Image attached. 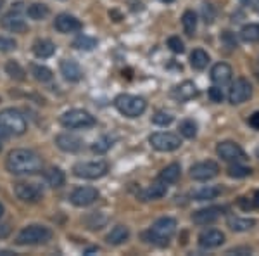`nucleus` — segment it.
Returning a JSON list of instances; mask_svg holds the SVG:
<instances>
[{"label":"nucleus","instance_id":"obj_1","mask_svg":"<svg viewBox=\"0 0 259 256\" xmlns=\"http://www.w3.org/2000/svg\"><path fill=\"white\" fill-rule=\"evenodd\" d=\"M44 168V161L31 149H12L6 158V170L12 175H36Z\"/></svg>","mask_w":259,"mask_h":256},{"label":"nucleus","instance_id":"obj_2","mask_svg":"<svg viewBox=\"0 0 259 256\" xmlns=\"http://www.w3.org/2000/svg\"><path fill=\"white\" fill-rule=\"evenodd\" d=\"M177 232V220L171 216H162L159 220H156L152 227L144 234L145 241L156 246H166L169 242V239Z\"/></svg>","mask_w":259,"mask_h":256},{"label":"nucleus","instance_id":"obj_3","mask_svg":"<svg viewBox=\"0 0 259 256\" xmlns=\"http://www.w3.org/2000/svg\"><path fill=\"white\" fill-rule=\"evenodd\" d=\"M114 106L126 118H139V116L145 113V109H147V100L140 97V95L119 94L114 99Z\"/></svg>","mask_w":259,"mask_h":256},{"label":"nucleus","instance_id":"obj_4","mask_svg":"<svg viewBox=\"0 0 259 256\" xmlns=\"http://www.w3.org/2000/svg\"><path fill=\"white\" fill-rule=\"evenodd\" d=\"M54 232L45 225H28L18 234L16 237V244L19 246H38L47 244L52 239Z\"/></svg>","mask_w":259,"mask_h":256},{"label":"nucleus","instance_id":"obj_5","mask_svg":"<svg viewBox=\"0 0 259 256\" xmlns=\"http://www.w3.org/2000/svg\"><path fill=\"white\" fill-rule=\"evenodd\" d=\"M109 171V165L104 159H94V161H80L73 166V173L78 178L85 180H97L107 175Z\"/></svg>","mask_w":259,"mask_h":256},{"label":"nucleus","instance_id":"obj_6","mask_svg":"<svg viewBox=\"0 0 259 256\" xmlns=\"http://www.w3.org/2000/svg\"><path fill=\"white\" fill-rule=\"evenodd\" d=\"M0 123L9 130L11 135H24L28 130V121L24 115L16 107H6L0 111Z\"/></svg>","mask_w":259,"mask_h":256},{"label":"nucleus","instance_id":"obj_7","mask_svg":"<svg viewBox=\"0 0 259 256\" xmlns=\"http://www.w3.org/2000/svg\"><path fill=\"white\" fill-rule=\"evenodd\" d=\"M61 125L68 130H81L90 128L95 125V118L85 109H69L61 116Z\"/></svg>","mask_w":259,"mask_h":256},{"label":"nucleus","instance_id":"obj_8","mask_svg":"<svg viewBox=\"0 0 259 256\" xmlns=\"http://www.w3.org/2000/svg\"><path fill=\"white\" fill-rule=\"evenodd\" d=\"M149 144L159 153H173V151L180 149L182 138L171 132H156L149 137Z\"/></svg>","mask_w":259,"mask_h":256},{"label":"nucleus","instance_id":"obj_9","mask_svg":"<svg viewBox=\"0 0 259 256\" xmlns=\"http://www.w3.org/2000/svg\"><path fill=\"white\" fill-rule=\"evenodd\" d=\"M216 154L227 163H242L247 159L245 151L242 149L237 142H232V140L220 142V144L216 145Z\"/></svg>","mask_w":259,"mask_h":256},{"label":"nucleus","instance_id":"obj_10","mask_svg":"<svg viewBox=\"0 0 259 256\" xmlns=\"http://www.w3.org/2000/svg\"><path fill=\"white\" fill-rule=\"evenodd\" d=\"M252 95V85L249 83L247 78H237L235 82L232 83L228 92V100L233 106H239V104H244L245 100L250 99Z\"/></svg>","mask_w":259,"mask_h":256},{"label":"nucleus","instance_id":"obj_11","mask_svg":"<svg viewBox=\"0 0 259 256\" xmlns=\"http://www.w3.org/2000/svg\"><path fill=\"white\" fill-rule=\"evenodd\" d=\"M14 194L23 203H38L44 197V191L40 186L31 182H18L14 184Z\"/></svg>","mask_w":259,"mask_h":256},{"label":"nucleus","instance_id":"obj_12","mask_svg":"<svg viewBox=\"0 0 259 256\" xmlns=\"http://www.w3.org/2000/svg\"><path fill=\"white\" fill-rule=\"evenodd\" d=\"M218 173H220V166H218V163L212 161V159L195 163V165L190 168V177L194 180H197V182L211 180V178L218 177Z\"/></svg>","mask_w":259,"mask_h":256},{"label":"nucleus","instance_id":"obj_13","mask_svg":"<svg viewBox=\"0 0 259 256\" xmlns=\"http://www.w3.org/2000/svg\"><path fill=\"white\" fill-rule=\"evenodd\" d=\"M99 199V191L95 187H76L69 196V201L78 208H85V206H90L94 204L95 201Z\"/></svg>","mask_w":259,"mask_h":256},{"label":"nucleus","instance_id":"obj_14","mask_svg":"<svg viewBox=\"0 0 259 256\" xmlns=\"http://www.w3.org/2000/svg\"><path fill=\"white\" fill-rule=\"evenodd\" d=\"M223 211H225V208H221V206L202 208L192 215V222L197 224V225H211V224H214L221 215H223Z\"/></svg>","mask_w":259,"mask_h":256},{"label":"nucleus","instance_id":"obj_15","mask_svg":"<svg viewBox=\"0 0 259 256\" xmlns=\"http://www.w3.org/2000/svg\"><path fill=\"white\" fill-rule=\"evenodd\" d=\"M54 26L59 33H74V31H80L83 28L81 21L78 18L71 14H59L54 21Z\"/></svg>","mask_w":259,"mask_h":256},{"label":"nucleus","instance_id":"obj_16","mask_svg":"<svg viewBox=\"0 0 259 256\" xmlns=\"http://www.w3.org/2000/svg\"><path fill=\"white\" fill-rule=\"evenodd\" d=\"M56 145L64 153H78L83 148V140L74 133H59L56 137Z\"/></svg>","mask_w":259,"mask_h":256},{"label":"nucleus","instance_id":"obj_17","mask_svg":"<svg viewBox=\"0 0 259 256\" xmlns=\"http://www.w3.org/2000/svg\"><path fill=\"white\" fill-rule=\"evenodd\" d=\"M171 94H173V97L177 100H180V102H187V100H192L194 97H197L199 89H197V85H195L194 82L185 80V82H182L180 85L175 87Z\"/></svg>","mask_w":259,"mask_h":256},{"label":"nucleus","instance_id":"obj_18","mask_svg":"<svg viewBox=\"0 0 259 256\" xmlns=\"http://www.w3.org/2000/svg\"><path fill=\"white\" fill-rule=\"evenodd\" d=\"M0 26L4 30L11 31V33H23L26 31V21L23 19V16H19L18 12H9L0 19Z\"/></svg>","mask_w":259,"mask_h":256},{"label":"nucleus","instance_id":"obj_19","mask_svg":"<svg viewBox=\"0 0 259 256\" xmlns=\"http://www.w3.org/2000/svg\"><path fill=\"white\" fill-rule=\"evenodd\" d=\"M232 77H233V71L227 62H218V64H214L211 68V80L218 87H223L230 83L232 82Z\"/></svg>","mask_w":259,"mask_h":256},{"label":"nucleus","instance_id":"obj_20","mask_svg":"<svg viewBox=\"0 0 259 256\" xmlns=\"http://www.w3.org/2000/svg\"><path fill=\"white\" fill-rule=\"evenodd\" d=\"M225 242V234L218 229H209L204 230L199 236V246L206 247V249H212V247H218Z\"/></svg>","mask_w":259,"mask_h":256},{"label":"nucleus","instance_id":"obj_21","mask_svg":"<svg viewBox=\"0 0 259 256\" xmlns=\"http://www.w3.org/2000/svg\"><path fill=\"white\" fill-rule=\"evenodd\" d=\"M59 68H61L62 77H64L71 83H76V82H80V80L83 78V71L80 68V64H78L76 61H73V59H62Z\"/></svg>","mask_w":259,"mask_h":256},{"label":"nucleus","instance_id":"obj_22","mask_svg":"<svg viewBox=\"0 0 259 256\" xmlns=\"http://www.w3.org/2000/svg\"><path fill=\"white\" fill-rule=\"evenodd\" d=\"M166 192H168V186L162 182H156L140 192V199L142 201H157V199H161V197H164Z\"/></svg>","mask_w":259,"mask_h":256},{"label":"nucleus","instance_id":"obj_23","mask_svg":"<svg viewBox=\"0 0 259 256\" xmlns=\"http://www.w3.org/2000/svg\"><path fill=\"white\" fill-rule=\"evenodd\" d=\"M130 239V229L126 225H116L111 229V232L107 234L106 241L107 244H112V246H119V244H124Z\"/></svg>","mask_w":259,"mask_h":256},{"label":"nucleus","instance_id":"obj_24","mask_svg":"<svg viewBox=\"0 0 259 256\" xmlns=\"http://www.w3.org/2000/svg\"><path fill=\"white\" fill-rule=\"evenodd\" d=\"M54 52H56V45L49 39H38L33 44V54L40 59H47V57L54 56Z\"/></svg>","mask_w":259,"mask_h":256},{"label":"nucleus","instance_id":"obj_25","mask_svg":"<svg viewBox=\"0 0 259 256\" xmlns=\"http://www.w3.org/2000/svg\"><path fill=\"white\" fill-rule=\"evenodd\" d=\"M180 175H182V166H180L178 163H171V165H168L166 168H162L157 180L162 184H166V186H169V184L177 182L180 178Z\"/></svg>","mask_w":259,"mask_h":256},{"label":"nucleus","instance_id":"obj_26","mask_svg":"<svg viewBox=\"0 0 259 256\" xmlns=\"http://www.w3.org/2000/svg\"><path fill=\"white\" fill-rule=\"evenodd\" d=\"M227 225L233 230V232H245V230H250L252 227H256V220H254V218L228 216Z\"/></svg>","mask_w":259,"mask_h":256},{"label":"nucleus","instance_id":"obj_27","mask_svg":"<svg viewBox=\"0 0 259 256\" xmlns=\"http://www.w3.org/2000/svg\"><path fill=\"white\" fill-rule=\"evenodd\" d=\"M209 54L206 52V50L202 49H195L194 52L190 54V66L194 69L197 71H202L207 68V64H209Z\"/></svg>","mask_w":259,"mask_h":256},{"label":"nucleus","instance_id":"obj_28","mask_svg":"<svg viewBox=\"0 0 259 256\" xmlns=\"http://www.w3.org/2000/svg\"><path fill=\"white\" fill-rule=\"evenodd\" d=\"M45 182L47 186H50L52 189H59L64 186L66 182V175L61 168H50V170L45 173Z\"/></svg>","mask_w":259,"mask_h":256},{"label":"nucleus","instance_id":"obj_29","mask_svg":"<svg viewBox=\"0 0 259 256\" xmlns=\"http://www.w3.org/2000/svg\"><path fill=\"white\" fill-rule=\"evenodd\" d=\"M221 194V189L216 187V186H206V187H200L197 191H194V197L195 201H211V199H216Z\"/></svg>","mask_w":259,"mask_h":256},{"label":"nucleus","instance_id":"obj_30","mask_svg":"<svg viewBox=\"0 0 259 256\" xmlns=\"http://www.w3.org/2000/svg\"><path fill=\"white\" fill-rule=\"evenodd\" d=\"M182 26L187 36H194L195 30H197V16L194 11H185L182 16Z\"/></svg>","mask_w":259,"mask_h":256},{"label":"nucleus","instance_id":"obj_31","mask_svg":"<svg viewBox=\"0 0 259 256\" xmlns=\"http://www.w3.org/2000/svg\"><path fill=\"white\" fill-rule=\"evenodd\" d=\"M240 39L244 42H247V44H257L259 42V24L249 23V24H245V26H242Z\"/></svg>","mask_w":259,"mask_h":256},{"label":"nucleus","instance_id":"obj_32","mask_svg":"<svg viewBox=\"0 0 259 256\" xmlns=\"http://www.w3.org/2000/svg\"><path fill=\"white\" fill-rule=\"evenodd\" d=\"M49 6H45V4H40V2H35V4H31L30 7L26 9V14H28V18L33 19V21H41V19H45L49 16Z\"/></svg>","mask_w":259,"mask_h":256},{"label":"nucleus","instance_id":"obj_33","mask_svg":"<svg viewBox=\"0 0 259 256\" xmlns=\"http://www.w3.org/2000/svg\"><path fill=\"white\" fill-rule=\"evenodd\" d=\"M227 173H228V177H232V178H245L252 173V170H250L249 166L240 165V163H230Z\"/></svg>","mask_w":259,"mask_h":256},{"label":"nucleus","instance_id":"obj_34","mask_svg":"<svg viewBox=\"0 0 259 256\" xmlns=\"http://www.w3.org/2000/svg\"><path fill=\"white\" fill-rule=\"evenodd\" d=\"M73 47L80 49V50H94L97 47V40L89 35H78L76 39L73 40Z\"/></svg>","mask_w":259,"mask_h":256},{"label":"nucleus","instance_id":"obj_35","mask_svg":"<svg viewBox=\"0 0 259 256\" xmlns=\"http://www.w3.org/2000/svg\"><path fill=\"white\" fill-rule=\"evenodd\" d=\"M31 75L35 77V80H38L41 83L50 82V80L54 78L52 69L47 68V66H41V64H31Z\"/></svg>","mask_w":259,"mask_h":256},{"label":"nucleus","instance_id":"obj_36","mask_svg":"<svg viewBox=\"0 0 259 256\" xmlns=\"http://www.w3.org/2000/svg\"><path fill=\"white\" fill-rule=\"evenodd\" d=\"M6 71H7V75H9L12 80H18V82H23V80L26 78V71L21 68V64H19V62H16V61L7 62Z\"/></svg>","mask_w":259,"mask_h":256},{"label":"nucleus","instance_id":"obj_37","mask_svg":"<svg viewBox=\"0 0 259 256\" xmlns=\"http://www.w3.org/2000/svg\"><path fill=\"white\" fill-rule=\"evenodd\" d=\"M180 133L185 138H194L197 135V123L194 120H183L180 121Z\"/></svg>","mask_w":259,"mask_h":256},{"label":"nucleus","instance_id":"obj_38","mask_svg":"<svg viewBox=\"0 0 259 256\" xmlns=\"http://www.w3.org/2000/svg\"><path fill=\"white\" fill-rule=\"evenodd\" d=\"M112 148V138L111 137H100L97 138V140L92 144V151H94L95 154H104V153H107Z\"/></svg>","mask_w":259,"mask_h":256},{"label":"nucleus","instance_id":"obj_39","mask_svg":"<svg viewBox=\"0 0 259 256\" xmlns=\"http://www.w3.org/2000/svg\"><path fill=\"white\" fill-rule=\"evenodd\" d=\"M200 14H202L204 23H206V24H212V23H214L216 14H218V12H216V7L212 6V4L204 2L202 7H200Z\"/></svg>","mask_w":259,"mask_h":256},{"label":"nucleus","instance_id":"obj_40","mask_svg":"<svg viewBox=\"0 0 259 256\" xmlns=\"http://www.w3.org/2000/svg\"><path fill=\"white\" fill-rule=\"evenodd\" d=\"M152 123L157 125V127H168V125L173 123V116L166 111H157L156 115L152 116Z\"/></svg>","mask_w":259,"mask_h":256},{"label":"nucleus","instance_id":"obj_41","mask_svg":"<svg viewBox=\"0 0 259 256\" xmlns=\"http://www.w3.org/2000/svg\"><path fill=\"white\" fill-rule=\"evenodd\" d=\"M168 47L173 50L175 54H183L185 52V45L180 40V36H169L168 39Z\"/></svg>","mask_w":259,"mask_h":256},{"label":"nucleus","instance_id":"obj_42","mask_svg":"<svg viewBox=\"0 0 259 256\" xmlns=\"http://www.w3.org/2000/svg\"><path fill=\"white\" fill-rule=\"evenodd\" d=\"M16 40L11 36H0V52H11L16 49Z\"/></svg>","mask_w":259,"mask_h":256},{"label":"nucleus","instance_id":"obj_43","mask_svg":"<svg viewBox=\"0 0 259 256\" xmlns=\"http://www.w3.org/2000/svg\"><path fill=\"white\" fill-rule=\"evenodd\" d=\"M207 95H209V99L212 100V102H221V100H223V92H221V89L218 85L211 87V89L207 90Z\"/></svg>","mask_w":259,"mask_h":256},{"label":"nucleus","instance_id":"obj_44","mask_svg":"<svg viewBox=\"0 0 259 256\" xmlns=\"http://www.w3.org/2000/svg\"><path fill=\"white\" fill-rule=\"evenodd\" d=\"M252 251H250V247H232V249H228L227 251V254L228 256H233V254H237V256H245V254H250Z\"/></svg>","mask_w":259,"mask_h":256},{"label":"nucleus","instance_id":"obj_45","mask_svg":"<svg viewBox=\"0 0 259 256\" xmlns=\"http://www.w3.org/2000/svg\"><path fill=\"white\" fill-rule=\"evenodd\" d=\"M239 206L247 211V209H254V204H252V199H247V197H239Z\"/></svg>","mask_w":259,"mask_h":256},{"label":"nucleus","instance_id":"obj_46","mask_svg":"<svg viewBox=\"0 0 259 256\" xmlns=\"http://www.w3.org/2000/svg\"><path fill=\"white\" fill-rule=\"evenodd\" d=\"M249 125H250V127H252L254 130H259V111H256V113H252V115H250Z\"/></svg>","mask_w":259,"mask_h":256},{"label":"nucleus","instance_id":"obj_47","mask_svg":"<svg viewBox=\"0 0 259 256\" xmlns=\"http://www.w3.org/2000/svg\"><path fill=\"white\" fill-rule=\"evenodd\" d=\"M9 137H11L9 130H7L6 127H4L2 123H0V142H2V140H6V138H9Z\"/></svg>","mask_w":259,"mask_h":256},{"label":"nucleus","instance_id":"obj_48","mask_svg":"<svg viewBox=\"0 0 259 256\" xmlns=\"http://www.w3.org/2000/svg\"><path fill=\"white\" fill-rule=\"evenodd\" d=\"M252 199V204H254V208H259V191L254 192V196L250 197Z\"/></svg>","mask_w":259,"mask_h":256},{"label":"nucleus","instance_id":"obj_49","mask_svg":"<svg viewBox=\"0 0 259 256\" xmlns=\"http://www.w3.org/2000/svg\"><path fill=\"white\" fill-rule=\"evenodd\" d=\"M249 2L252 4V7H254V9L259 11V0H249Z\"/></svg>","mask_w":259,"mask_h":256},{"label":"nucleus","instance_id":"obj_50","mask_svg":"<svg viewBox=\"0 0 259 256\" xmlns=\"http://www.w3.org/2000/svg\"><path fill=\"white\" fill-rule=\"evenodd\" d=\"M99 251V247H90V249H87L85 251V254H92V253H97Z\"/></svg>","mask_w":259,"mask_h":256},{"label":"nucleus","instance_id":"obj_51","mask_svg":"<svg viewBox=\"0 0 259 256\" xmlns=\"http://www.w3.org/2000/svg\"><path fill=\"white\" fill-rule=\"evenodd\" d=\"M159 2H164V4H171V2H175V0H159Z\"/></svg>","mask_w":259,"mask_h":256},{"label":"nucleus","instance_id":"obj_52","mask_svg":"<svg viewBox=\"0 0 259 256\" xmlns=\"http://www.w3.org/2000/svg\"><path fill=\"white\" fill-rule=\"evenodd\" d=\"M2 215H4V206L0 204V216H2Z\"/></svg>","mask_w":259,"mask_h":256},{"label":"nucleus","instance_id":"obj_53","mask_svg":"<svg viewBox=\"0 0 259 256\" xmlns=\"http://www.w3.org/2000/svg\"><path fill=\"white\" fill-rule=\"evenodd\" d=\"M4 7V0H0V9H2Z\"/></svg>","mask_w":259,"mask_h":256},{"label":"nucleus","instance_id":"obj_54","mask_svg":"<svg viewBox=\"0 0 259 256\" xmlns=\"http://www.w3.org/2000/svg\"><path fill=\"white\" fill-rule=\"evenodd\" d=\"M242 2H244V4H249V0H242Z\"/></svg>","mask_w":259,"mask_h":256},{"label":"nucleus","instance_id":"obj_55","mask_svg":"<svg viewBox=\"0 0 259 256\" xmlns=\"http://www.w3.org/2000/svg\"><path fill=\"white\" fill-rule=\"evenodd\" d=\"M257 159H259V148H257Z\"/></svg>","mask_w":259,"mask_h":256},{"label":"nucleus","instance_id":"obj_56","mask_svg":"<svg viewBox=\"0 0 259 256\" xmlns=\"http://www.w3.org/2000/svg\"><path fill=\"white\" fill-rule=\"evenodd\" d=\"M0 151H2V144H0Z\"/></svg>","mask_w":259,"mask_h":256},{"label":"nucleus","instance_id":"obj_57","mask_svg":"<svg viewBox=\"0 0 259 256\" xmlns=\"http://www.w3.org/2000/svg\"><path fill=\"white\" fill-rule=\"evenodd\" d=\"M257 78H259V71H257Z\"/></svg>","mask_w":259,"mask_h":256}]
</instances>
